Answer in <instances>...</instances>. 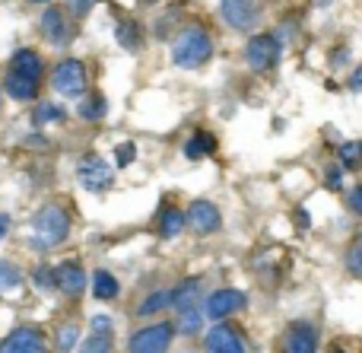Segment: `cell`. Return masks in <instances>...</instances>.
<instances>
[{
    "mask_svg": "<svg viewBox=\"0 0 362 353\" xmlns=\"http://www.w3.org/2000/svg\"><path fill=\"white\" fill-rule=\"evenodd\" d=\"M4 93L13 96L16 102H32L38 96V80L35 76H25V74H16V70H10L4 80Z\"/></svg>",
    "mask_w": 362,
    "mask_h": 353,
    "instance_id": "9a60e30c",
    "label": "cell"
},
{
    "mask_svg": "<svg viewBox=\"0 0 362 353\" xmlns=\"http://www.w3.org/2000/svg\"><path fill=\"white\" fill-rule=\"evenodd\" d=\"M93 296L102 299V303H112V299L118 296V280L108 271H95L93 274Z\"/></svg>",
    "mask_w": 362,
    "mask_h": 353,
    "instance_id": "603a6c76",
    "label": "cell"
},
{
    "mask_svg": "<svg viewBox=\"0 0 362 353\" xmlns=\"http://www.w3.org/2000/svg\"><path fill=\"white\" fill-rule=\"evenodd\" d=\"M185 216H187V226L197 236H210L223 226V214H219V207L210 201H194Z\"/></svg>",
    "mask_w": 362,
    "mask_h": 353,
    "instance_id": "9c48e42d",
    "label": "cell"
},
{
    "mask_svg": "<svg viewBox=\"0 0 362 353\" xmlns=\"http://www.w3.org/2000/svg\"><path fill=\"white\" fill-rule=\"evenodd\" d=\"M32 236H35L38 248H54L70 236V214L61 204H45L35 216H32Z\"/></svg>",
    "mask_w": 362,
    "mask_h": 353,
    "instance_id": "7a4b0ae2",
    "label": "cell"
},
{
    "mask_svg": "<svg viewBox=\"0 0 362 353\" xmlns=\"http://www.w3.org/2000/svg\"><path fill=\"white\" fill-rule=\"evenodd\" d=\"M105 112H108V102H105V96H99V93L86 96V99L76 105V115H80L83 121H102Z\"/></svg>",
    "mask_w": 362,
    "mask_h": 353,
    "instance_id": "44dd1931",
    "label": "cell"
},
{
    "mask_svg": "<svg viewBox=\"0 0 362 353\" xmlns=\"http://www.w3.org/2000/svg\"><path fill=\"white\" fill-rule=\"evenodd\" d=\"M245 61H248V67L257 70V74L276 67V61H280V38L276 35L248 38V45H245Z\"/></svg>",
    "mask_w": 362,
    "mask_h": 353,
    "instance_id": "277c9868",
    "label": "cell"
},
{
    "mask_svg": "<svg viewBox=\"0 0 362 353\" xmlns=\"http://www.w3.org/2000/svg\"><path fill=\"white\" fill-rule=\"evenodd\" d=\"M172 306H175V312H185V309L200 306V280L187 277L185 284H178L175 290H172Z\"/></svg>",
    "mask_w": 362,
    "mask_h": 353,
    "instance_id": "e0dca14e",
    "label": "cell"
},
{
    "mask_svg": "<svg viewBox=\"0 0 362 353\" xmlns=\"http://www.w3.org/2000/svg\"><path fill=\"white\" fill-rule=\"evenodd\" d=\"M245 303H248V296H245L242 290H232V287H226V290L210 293L204 316H210V318H216V322H223V318H229V316H235V312H242Z\"/></svg>",
    "mask_w": 362,
    "mask_h": 353,
    "instance_id": "ba28073f",
    "label": "cell"
},
{
    "mask_svg": "<svg viewBox=\"0 0 362 353\" xmlns=\"http://www.w3.org/2000/svg\"><path fill=\"white\" fill-rule=\"evenodd\" d=\"M38 25H42V35L48 45H54V48H64V45L74 42V25L67 23V16H64L57 6H45L42 19H38Z\"/></svg>",
    "mask_w": 362,
    "mask_h": 353,
    "instance_id": "52a82bcc",
    "label": "cell"
},
{
    "mask_svg": "<svg viewBox=\"0 0 362 353\" xmlns=\"http://www.w3.org/2000/svg\"><path fill=\"white\" fill-rule=\"evenodd\" d=\"M32 121H35L38 127L54 125V121H64V108L54 105V102H38V108L32 112Z\"/></svg>",
    "mask_w": 362,
    "mask_h": 353,
    "instance_id": "4316f807",
    "label": "cell"
},
{
    "mask_svg": "<svg viewBox=\"0 0 362 353\" xmlns=\"http://www.w3.org/2000/svg\"><path fill=\"white\" fill-rule=\"evenodd\" d=\"M10 70H16V74H25V76H35V80H42L45 64H42V57H38V51H32V48H19L16 54L10 57Z\"/></svg>",
    "mask_w": 362,
    "mask_h": 353,
    "instance_id": "2e32d148",
    "label": "cell"
},
{
    "mask_svg": "<svg viewBox=\"0 0 362 353\" xmlns=\"http://www.w3.org/2000/svg\"><path fill=\"white\" fill-rule=\"evenodd\" d=\"M32 280H35V287H38L42 293L57 290V274H54V267H48V265H38L35 274H32Z\"/></svg>",
    "mask_w": 362,
    "mask_h": 353,
    "instance_id": "f546056e",
    "label": "cell"
},
{
    "mask_svg": "<svg viewBox=\"0 0 362 353\" xmlns=\"http://www.w3.org/2000/svg\"><path fill=\"white\" fill-rule=\"evenodd\" d=\"M346 271L353 274V277H362V236L350 242V248H346Z\"/></svg>",
    "mask_w": 362,
    "mask_h": 353,
    "instance_id": "f1b7e54d",
    "label": "cell"
},
{
    "mask_svg": "<svg viewBox=\"0 0 362 353\" xmlns=\"http://www.w3.org/2000/svg\"><path fill=\"white\" fill-rule=\"evenodd\" d=\"M340 185H344V169L334 166V169L327 172V188H340Z\"/></svg>",
    "mask_w": 362,
    "mask_h": 353,
    "instance_id": "e575fe53",
    "label": "cell"
},
{
    "mask_svg": "<svg viewBox=\"0 0 362 353\" xmlns=\"http://www.w3.org/2000/svg\"><path fill=\"white\" fill-rule=\"evenodd\" d=\"M200 325H204V312H200V306H194V309L178 312L175 331H181V335H197V331H200Z\"/></svg>",
    "mask_w": 362,
    "mask_h": 353,
    "instance_id": "484cf974",
    "label": "cell"
},
{
    "mask_svg": "<svg viewBox=\"0 0 362 353\" xmlns=\"http://www.w3.org/2000/svg\"><path fill=\"white\" fill-rule=\"evenodd\" d=\"M216 150V137L206 131H197L191 140L185 144V156L187 159H200V156H210V153Z\"/></svg>",
    "mask_w": 362,
    "mask_h": 353,
    "instance_id": "7402d4cb",
    "label": "cell"
},
{
    "mask_svg": "<svg viewBox=\"0 0 362 353\" xmlns=\"http://www.w3.org/2000/svg\"><path fill=\"white\" fill-rule=\"evenodd\" d=\"M76 337H80L76 325H64V328L57 331V347H61V350H74L76 347Z\"/></svg>",
    "mask_w": 362,
    "mask_h": 353,
    "instance_id": "4dcf8cb0",
    "label": "cell"
},
{
    "mask_svg": "<svg viewBox=\"0 0 362 353\" xmlns=\"http://www.w3.org/2000/svg\"><path fill=\"white\" fill-rule=\"evenodd\" d=\"M172 337H175V325L172 322L150 325V328L137 331V335L131 337V350L134 353H163V350H169Z\"/></svg>",
    "mask_w": 362,
    "mask_h": 353,
    "instance_id": "5b68a950",
    "label": "cell"
},
{
    "mask_svg": "<svg viewBox=\"0 0 362 353\" xmlns=\"http://www.w3.org/2000/svg\"><path fill=\"white\" fill-rule=\"evenodd\" d=\"M23 267L19 265H13V261H6V258H0V293H16L19 287H23Z\"/></svg>",
    "mask_w": 362,
    "mask_h": 353,
    "instance_id": "d6986e66",
    "label": "cell"
},
{
    "mask_svg": "<svg viewBox=\"0 0 362 353\" xmlns=\"http://www.w3.org/2000/svg\"><path fill=\"white\" fill-rule=\"evenodd\" d=\"M350 86H353V89H356V93H359V89H362V64H359V67H356V70H353V76H350Z\"/></svg>",
    "mask_w": 362,
    "mask_h": 353,
    "instance_id": "d590c367",
    "label": "cell"
},
{
    "mask_svg": "<svg viewBox=\"0 0 362 353\" xmlns=\"http://www.w3.org/2000/svg\"><path fill=\"white\" fill-rule=\"evenodd\" d=\"M6 229H10V220H6V216H0V239L6 236Z\"/></svg>",
    "mask_w": 362,
    "mask_h": 353,
    "instance_id": "8d00e7d4",
    "label": "cell"
},
{
    "mask_svg": "<svg viewBox=\"0 0 362 353\" xmlns=\"http://www.w3.org/2000/svg\"><path fill=\"white\" fill-rule=\"evenodd\" d=\"M0 350L4 353H42L45 337L38 328H16V331H10V337H4Z\"/></svg>",
    "mask_w": 362,
    "mask_h": 353,
    "instance_id": "4fadbf2b",
    "label": "cell"
},
{
    "mask_svg": "<svg viewBox=\"0 0 362 353\" xmlns=\"http://www.w3.org/2000/svg\"><path fill=\"white\" fill-rule=\"evenodd\" d=\"M146 4H156V0H146Z\"/></svg>",
    "mask_w": 362,
    "mask_h": 353,
    "instance_id": "f35d334b",
    "label": "cell"
},
{
    "mask_svg": "<svg viewBox=\"0 0 362 353\" xmlns=\"http://www.w3.org/2000/svg\"><path fill=\"white\" fill-rule=\"evenodd\" d=\"M169 306H172V290H159V293H153V296H146L144 303L137 306V312H134V316L150 318V316H156V312L169 309Z\"/></svg>",
    "mask_w": 362,
    "mask_h": 353,
    "instance_id": "cb8c5ba5",
    "label": "cell"
},
{
    "mask_svg": "<svg viewBox=\"0 0 362 353\" xmlns=\"http://www.w3.org/2000/svg\"><path fill=\"white\" fill-rule=\"evenodd\" d=\"M93 6H95V0H67V13L74 19L89 16V13H93Z\"/></svg>",
    "mask_w": 362,
    "mask_h": 353,
    "instance_id": "d6a6232c",
    "label": "cell"
},
{
    "mask_svg": "<svg viewBox=\"0 0 362 353\" xmlns=\"http://www.w3.org/2000/svg\"><path fill=\"white\" fill-rule=\"evenodd\" d=\"M51 86H54L61 96H67V99H80L89 86L86 64L76 61V57H64V61L54 67V74H51Z\"/></svg>",
    "mask_w": 362,
    "mask_h": 353,
    "instance_id": "3957f363",
    "label": "cell"
},
{
    "mask_svg": "<svg viewBox=\"0 0 362 353\" xmlns=\"http://www.w3.org/2000/svg\"><path fill=\"white\" fill-rule=\"evenodd\" d=\"M204 347L213 350V353H242L245 350V341H242V331H238V328L219 322L216 328L206 331Z\"/></svg>",
    "mask_w": 362,
    "mask_h": 353,
    "instance_id": "8fae6325",
    "label": "cell"
},
{
    "mask_svg": "<svg viewBox=\"0 0 362 353\" xmlns=\"http://www.w3.org/2000/svg\"><path fill=\"white\" fill-rule=\"evenodd\" d=\"M219 13H223L226 23L238 32L255 29L257 19H261V6H257V0H223V4H219Z\"/></svg>",
    "mask_w": 362,
    "mask_h": 353,
    "instance_id": "8992f818",
    "label": "cell"
},
{
    "mask_svg": "<svg viewBox=\"0 0 362 353\" xmlns=\"http://www.w3.org/2000/svg\"><path fill=\"white\" fill-rule=\"evenodd\" d=\"M283 344L293 353H312V350H318V331L308 322H293L286 328V341Z\"/></svg>",
    "mask_w": 362,
    "mask_h": 353,
    "instance_id": "5bb4252c",
    "label": "cell"
},
{
    "mask_svg": "<svg viewBox=\"0 0 362 353\" xmlns=\"http://www.w3.org/2000/svg\"><path fill=\"white\" fill-rule=\"evenodd\" d=\"M185 226H187V216L181 214V210H175V207L163 210V220H159V236H163V239H175V236H181Z\"/></svg>",
    "mask_w": 362,
    "mask_h": 353,
    "instance_id": "ffe728a7",
    "label": "cell"
},
{
    "mask_svg": "<svg viewBox=\"0 0 362 353\" xmlns=\"http://www.w3.org/2000/svg\"><path fill=\"white\" fill-rule=\"evenodd\" d=\"M32 4H48V0H32Z\"/></svg>",
    "mask_w": 362,
    "mask_h": 353,
    "instance_id": "74e56055",
    "label": "cell"
},
{
    "mask_svg": "<svg viewBox=\"0 0 362 353\" xmlns=\"http://www.w3.org/2000/svg\"><path fill=\"white\" fill-rule=\"evenodd\" d=\"M54 274H57V290H61L64 296H70V299L83 296V290H86V271H83L76 261H64V265H57Z\"/></svg>",
    "mask_w": 362,
    "mask_h": 353,
    "instance_id": "7c38bea8",
    "label": "cell"
},
{
    "mask_svg": "<svg viewBox=\"0 0 362 353\" xmlns=\"http://www.w3.org/2000/svg\"><path fill=\"white\" fill-rule=\"evenodd\" d=\"M86 350H112V318L108 316L93 318V341H86Z\"/></svg>",
    "mask_w": 362,
    "mask_h": 353,
    "instance_id": "ac0fdd59",
    "label": "cell"
},
{
    "mask_svg": "<svg viewBox=\"0 0 362 353\" xmlns=\"http://www.w3.org/2000/svg\"><path fill=\"white\" fill-rule=\"evenodd\" d=\"M134 156H137V146L127 140V144H118V150H115V163L124 169V166H131L134 163Z\"/></svg>",
    "mask_w": 362,
    "mask_h": 353,
    "instance_id": "1f68e13d",
    "label": "cell"
},
{
    "mask_svg": "<svg viewBox=\"0 0 362 353\" xmlns=\"http://www.w3.org/2000/svg\"><path fill=\"white\" fill-rule=\"evenodd\" d=\"M213 57V38L204 25H185L172 42V61L181 70H197Z\"/></svg>",
    "mask_w": 362,
    "mask_h": 353,
    "instance_id": "6da1fadb",
    "label": "cell"
},
{
    "mask_svg": "<svg viewBox=\"0 0 362 353\" xmlns=\"http://www.w3.org/2000/svg\"><path fill=\"white\" fill-rule=\"evenodd\" d=\"M346 204H350V210L356 216H362V185H356V188L350 191V197H346Z\"/></svg>",
    "mask_w": 362,
    "mask_h": 353,
    "instance_id": "836d02e7",
    "label": "cell"
},
{
    "mask_svg": "<svg viewBox=\"0 0 362 353\" xmlns=\"http://www.w3.org/2000/svg\"><path fill=\"white\" fill-rule=\"evenodd\" d=\"M76 175H80V185L86 191H105L108 185H112L115 172L102 156H86L80 163V169H76Z\"/></svg>",
    "mask_w": 362,
    "mask_h": 353,
    "instance_id": "30bf717a",
    "label": "cell"
},
{
    "mask_svg": "<svg viewBox=\"0 0 362 353\" xmlns=\"http://www.w3.org/2000/svg\"><path fill=\"white\" fill-rule=\"evenodd\" d=\"M115 38H118L121 48L137 51V48H140V25L131 23V19H124V23L115 25Z\"/></svg>",
    "mask_w": 362,
    "mask_h": 353,
    "instance_id": "d4e9b609",
    "label": "cell"
},
{
    "mask_svg": "<svg viewBox=\"0 0 362 353\" xmlns=\"http://www.w3.org/2000/svg\"><path fill=\"white\" fill-rule=\"evenodd\" d=\"M340 166L344 169H362V140H346L340 146Z\"/></svg>",
    "mask_w": 362,
    "mask_h": 353,
    "instance_id": "83f0119b",
    "label": "cell"
}]
</instances>
